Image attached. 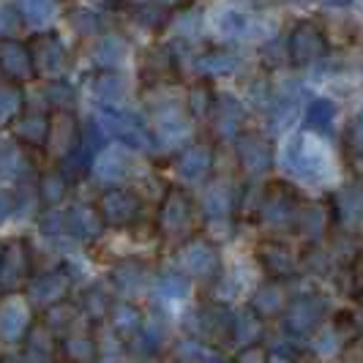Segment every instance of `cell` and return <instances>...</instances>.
<instances>
[{
    "label": "cell",
    "mask_w": 363,
    "mask_h": 363,
    "mask_svg": "<svg viewBox=\"0 0 363 363\" xmlns=\"http://www.w3.org/2000/svg\"><path fill=\"white\" fill-rule=\"evenodd\" d=\"M317 350H320L323 355H330V352L336 350V336H333L330 330H328V333H323V336L317 339Z\"/></svg>",
    "instance_id": "cell-10"
},
{
    "label": "cell",
    "mask_w": 363,
    "mask_h": 363,
    "mask_svg": "<svg viewBox=\"0 0 363 363\" xmlns=\"http://www.w3.org/2000/svg\"><path fill=\"white\" fill-rule=\"evenodd\" d=\"M323 311H325V303L320 298H301L292 303L290 314H287V328L295 330V333H309L317 328V323L323 320Z\"/></svg>",
    "instance_id": "cell-3"
},
{
    "label": "cell",
    "mask_w": 363,
    "mask_h": 363,
    "mask_svg": "<svg viewBox=\"0 0 363 363\" xmlns=\"http://www.w3.org/2000/svg\"><path fill=\"white\" fill-rule=\"evenodd\" d=\"M243 156H246V162L252 164L255 169H265V167L271 164V150H268V145H265V143H259V140L249 143V145H246V150H243Z\"/></svg>",
    "instance_id": "cell-9"
},
{
    "label": "cell",
    "mask_w": 363,
    "mask_h": 363,
    "mask_svg": "<svg viewBox=\"0 0 363 363\" xmlns=\"http://www.w3.org/2000/svg\"><path fill=\"white\" fill-rule=\"evenodd\" d=\"M361 118H363V109H361Z\"/></svg>",
    "instance_id": "cell-12"
},
{
    "label": "cell",
    "mask_w": 363,
    "mask_h": 363,
    "mask_svg": "<svg viewBox=\"0 0 363 363\" xmlns=\"http://www.w3.org/2000/svg\"><path fill=\"white\" fill-rule=\"evenodd\" d=\"M298 227H301L303 235L320 238L323 230H325V211H323L320 205H309V208L298 216Z\"/></svg>",
    "instance_id": "cell-6"
},
{
    "label": "cell",
    "mask_w": 363,
    "mask_h": 363,
    "mask_svg": "<svg viewBox=\"0 0 363 363\" xmlns=\"http://www.w3.org/2000/svg\"><path fill=\"white\" fill-rule=\"evenodd\" d=\"M268 221L273 224H284V221H290L295 218V200H292V194L287 189H276V194H271V200H268Z\"/></svg>",
    "instance_id": "cell-4"
},
{
    "label": "cell",
    "mask_w": 363,
    "mask_h": 363,
    "mask_svg": "<svg viewBox=\"0 0 363 363\" xmlns=\"http://www.w3.org/2000/svg\"><path fill=\"white\" fill-rule=\"evenodd\" d=\"M328 6H350L352 0H325Z\"/></svg>",
    "instance_id": "cell-11"
},
{
    "label": "cell",
    "mask_w": 363,
    "mask_h": 363,
    "mask_svg": "<svg viewBox=\"0 0 363 363\" xmlns=\"http://www.w3.org/2000/svg\"><path fill=\"white\" fill-rule=\"evenodd\" d=\"M287 167L298 178L323 183L333 175V156L314 134H298L287 145Z\"/></svg>",
    "instance_id": "cell-1"
},
{
    "label": "cell",
    "mask_w": 363,
    "mask_h": 363,
    "mask_svg": "<svg viewBox=\"0 0 363 363\" xmlns=\"http://www.w3.org/2000/svg\"><path fill=\"white\" fill-rule=\"evenodd\" d=\"M265 265H268L273 273L284 276V273H290L292 268H295V257H292V252L287 246L273 243V246H268V259H265Z\"/></svg>",
    "instance_id": "cell-7"
},
{
    "label": "cell",
    "mask_w": 363,
    "mask_h": 363,
    "mask_svg": "<svg viewBox=\"0 0 363 363\" xmlns=\"http://www.w3.org/2000/svg\"><path fill=\"white\" fill-rule=\"evenodd\" d=\"M336 118V107L330 99H314L309 104V112H306V123L317 131H325Z\"/></svg>",
    "instance_id": "cell-5"
},
{
    "label": "cell",
    "mask_w": 363,
    "mask_h": 363,
    "mask_svg": "<svg viewBox=\"0 0 363 363\" xmlns=\"http://www.w3.org/2000/svg\"><path fill=\"white\" fill-rule=\"evenodd\" d=\"M336 205H339V213L345 218H361L363 216V197L358 189H345L339 197H336Z\"/></svg>",
    "instance_id": "cell-8"
},
{
    "label": "cell",
    "mask_w": 363,
    "mask_h": 363,
    "mask_svg": "<svg viewBox=\"0 0 363 363\" xmlns=\"http://www.w3.org/2000/svg\"><path fill=\"white\" fill-rule=\"evenodd\" d=\"M325 52H328V41H325V36H323V30H320L314 22L303 19V22H298V25L292 28L290 57L295 66H309L314 60H320Z\"/></svg>",
    "instance_id": "cell-2"
}]
</instances>
